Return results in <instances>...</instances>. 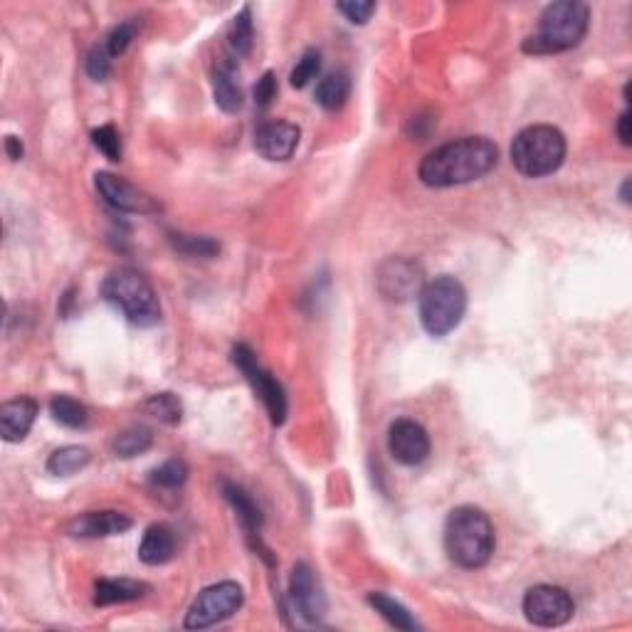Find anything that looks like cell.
Listing matches in <instances>:
<instances>
[{
	"mask_svg": "<svg viewBox=\"0 0 632 632\" xmlns=\"http://www.w3.org/2000/svg\"><path fill=\"white\" fill-rule=\"evenodd\" d=\"M418 312L420 324L435 339L452 334L462 324L467 312V289L465 284L452 275H440L430 282L418 294Z\"/></svg>",
	"mask_w": 632,
	"mask_h": 632,
	"instance_id": "cell-4",
	"label": "cell"
},
{
	"mask_svg": "<svg viewBox=\"0 0 632 632\" xmlns=\"http://www.w3.org/2000/svg\"><path fill=\"white\" fill-rule=\"evenodd\" d=\"M499 149L487 136H465L437 146L420 161L418 176L430 188H452L479 181L494 171Z\"/></svg>",
	"mask_w": 632,
	"mask_h": 632,
	"instance_id": "cell-1",
	"label": "cell"
},
{
	"mask_svg": "<svg viewBox=\"0 0 632 632\" xmlns=\"http://www.w3.org/2000/svg\"><path fill=\"white\" fill-rule=\"evenodd\" d=\"M89 460H92V452L87 447L65 445L47 457V472L55 474V477H72V474L84 470Z\"/></svg>",
	"mask_w": 632,
	"mask_h": 632,
	"instance_id": "cell-23",
	"label": "cell"
},
{
	"mask_svg": "<svg viewBox=\"0 0 632 632\" xmlns=\"http://www.w3.org/2000/svg\"><path fill=\"white\" fill-rule=\"evenodd\" d=\"M112 72V55H109L107 45H97L89 50L87 55V75L94 79V82H104Z\"/></svg>",
	"mask_w": 632,
	"mask_h": 632,
	"instance_id": "cell-33",
	"label": "cell"
},
{
	"mask_svg": "<svg viewBox=\"0 0 632 632\" xmlns=\"http://www.w3.org/2000/svg\"><path fill=\"white\" fill-rule=\"evenodd\" d=\"M319 72H321V52L314 50V47H309V50L297 60V67H294L292 75H289V82H292L294 89H304L309 82H312V79L319 77Z\"/></svg>",
	"mask_w": 632,
	"mask_h": 632,
	"instance_id": "cell-30",
	"label": "cell"
},
{
	"mask_svg": "<svg viewBox=\"0 0 632 632\" xmlns=\"http://www.w3.org/2000/svg\"><path fill=\"white\" fill-rule=\"evenodd\" d=\"M302 131L292 121H265L255 131V146L267 161H289L297 151Z\"/></svg>",
	"mask_w": 632,
	"mask_h": 632,
	"instance_id": "cell-15",
	"label": "cell"
},
{
	"mask_svg": "<svg viewBox=\"0 0 632 632\" xmlns=\"http://www.w3.org/2000/svg\"><path fill=\"white\" fill-rule=\"evenodd\" d=\"M233 363L240 368V373L245 376V381L250 383L252 391L260 395L272 425H282L284 420H287V395H284L282 383H279L270 371H265V368L260 366V361L252 354L250 346L237 344L233 349Z\"/></svg>",
	"mask_w": 632,
	"mask_h": 632,
	"instance_id": "cell-8",
	"label": "cell"
},
{
	"mask_svg": "<svg viewBox=\"0 0 632 632\" xmlns=\"http://www.w3.org/2000/svg\"><path fill=\"white\" fill-rule=\"evenodd\" d=\"M213 97L215 104H218L225 114H237L242 109V89L240 84H237V67L230 57H223V60L215 65Z\"/></svg>",
	"mask_w": 632,
	"mask_h": 632,
	"instance_id": "cell-18",
	"label": "cell"
},
{
	"mask_svg": "<svg viewBox=\"0 0 632 632\" xmlns=\"http://www.w3.org/2000/svg\"><path fill=\"white\" fill-rule=\"evenodd\" d=\"M5 154H8L10 161H20L25 154L23 141H20L18 136H5Z\"/></svg>",
	"mask_w": 632,
	"mask_h": 632,
	"instance_id": "cell-37",
	"label": "cell"
},
{
	"mask_svg": "<svg viewBox=\"0 0 632 632\" xmlns=\"http://www.w3.org/2000/svg\"><path fill=\"white\" fill-rule=\"evenodd\" d=\"M188 479V465L183 460H168L151 472V484L161 489H181Z\"/></svg>",
	"mask_w": 632,
	"mask_h": 632,
	"instance_id": "cell-29",
	"label": "cell"
},
{
	"mask_svg": "<svg viewBox=\"0 0 632 632\" xmlns=\"http://www.w3.org/2000/svg\"><path fill=\"white\" fill-rule=\"evenodd\" d=\"M336 10H339L349 23L366 25L368 18L376 13V3H371V0H349V3H336Z\"/></svg>",
	"mask_w": 632,
	"mask_h": 632,
	"instance_id": "cell-34",
	"label": "cell"
},
{
	"mask_svg": "<svg viewBox=\"0 0 632 632\" xmlns=\"http://www.w3.org/2000/svg\"><path fill=\"white\" fill-rule=\"evenodd\" d=\"M131 529V519L121 512H84L67 521V536L75 539H104V536H119Z\"/></svg>",
	"mask_w": 632,
	"mask_h": 632,
	"instance_id": "cell-16",
	"label": "cell"
},
{
	"mask_svg": "<svg viewBox=\"0 0 632 632\" xmlns=\"http://www.w3.org/2000/svg\"><path fill=\"white\" fill-rule=\"evenodd\" d=\"M176 556V534L171 526L154 524L144 531L139 544V558L146 566H163Z\"/></svg>",
	"mask_w": 632,
	"mask_h": 632,
	"instance_id": "cell-19",
	"label": "cell"
},
{
	"mask_svg": "<svg viewBox=\"0 0 632 632\" xmlns=\"http://www.w3.org/2000/svg\"><path fill=\"white\" fill-rule=\"evenodd\" d=\"M220 492H223V497L228 499L230 507L235 509L237 519H240L242 529H245L247 541H250L252 549L257 551V556L265 558L267 563H275V561H272L270 551H267V546L262 544V539H260L262 521H265V516H262V509L257 507V502H255V499H252V494L245 492V489H242L240 484L228 482V479H223V482H220Z\"/></svg>",
	"mask_w": 632,
	"mask_h": 632,
	"instance_id": "cell-13",
	"label": "cell"
},
{
	"mask_svg": "<svg viewBox=\"0 0 632 632\" xmlns=\"http://www.w3.org/2000/svg\"><path fill=\"white\" fill-rule=\"evenodd\" d=\"M566 158V136L551 124L521 129L512 141V163L526 178H544L556 173Z\"/></svg>",
	"mask_w": 632,
	"mask_h": 632,
	"instance_id": "cell-5",
	"label": "cell"
},
{
	"mask_svg": "<svg viewBox=\"0 0 632 632\" xmlns=\"http://www.w3.org/2000/svg\"><path fill=\"white\" fill-rule=\"evenodd\" d=\"M618 139L623 146H632V117L628 109L618 119Z\"/></svg>",
	"mask_w": 632,
	"mask_h": 632,
	"instance_id": "cell-36",
	"label": "cell"
},
{
	"mask_svg": "<svg viewBox=\"0 0 632 632\" xmlns=\"http://www.w3.org/2000/svg\"><path fill=\"white\" fill-rule=\"evenodd\" d=\"M376 287L388 302H410L425 287V270L418 260L393 255L383 260L376 270Z\"/></svg>",
	"mask_w": 632,
	"mask_h": 632,
	"instance_id": "cell-9",
	"label": "cell"
},
{
	"mask_svg": "<svg viewBox=\"0 0 632 632\" xmlns=\"http://www.w3.org/2000/svg\"><path fill=\"white\" fill-rule=\"evenodd\" d=\"M368 605H371V608L376 610V613L381 615L388 625H393L395 630L410 632V630L420 628V623L413 618V613H410L403 603H398V600L391 598L388 593H381V591L368 593Z\"/></svg>",
	"mask_w": 632,
	"mask_h": 632,
	"instance_id": "cell-21",
	"label": "cell"
},
{
	"mask_svg": "<svg viewBox=\"0 0 632 632\" xmlns=\"http://www.w3.org/2000/svg\"><path fill=\"white\" fill-rule=\"evenodd\" d=\"M136 33H139V20H136V18L126 20V23H121L119 28H114L112 33H109V38H107L109 55H112V57L124 55L126 47H129L131 40L136 38Z\"/></svg>",
	"mask_w": 632,
	"mask_h": 632,
	"instance_id": "cell-32",
	"label": "cell"
},
{
	"mask_svg": "<svg viewBox=\"0 0 632 632\" xmlns=\"http://www.w3.org/2000/svg\"><path fill=\"white\" fill-rule=\"evenodd\" d=\"M40 413V405L35 403L28 395H20V398L8 400L0 408V435L5 442H20L25 440L33 428L35 418Z\"/></svg>",
	"mask_w": 632,
	"mask_h": 632,
	"instance_id": "cell-17",
	"label": "cell"
},
{
	"mask_svg": "<svg viewBox=\"0 0 632 632\" xmlns=\"http://www.w3.org/2000/svg\"><path fill=\"white\" fill-rule=\"evenodd\" d=\"M151 591L149 583L134 578H102L94 586V605H117L144 598Z\"/></svg>",
	"mask_w": 632,
	"mask_h": 632,
	"instance_id": "cell-20",
	"label": "cell"
},
{
	"mask_svg": "<svg viewBox=\"0 0 632 632\" xmlns=\"http://www.w3.org/2000/svg\"><path fill=\"white\" fill-rule=\"evenodd\" d=\"M526 620L536 628H561L576 613V603H573L571 593L566 588L558 586H534L524 595Z\"/></svg>",
	"mask_w": 632,
	"mask_h": 632,
	"instance_id": "cell-10",
	"label": "cell"
},
{
	"mask_svg": "<svg viewBox=\"0 0 632 632\" xmlns=\"http://www.w3.org/2000/svg\"><path fill=\"white\" fill-rule=\"evenodd\" d=\"M388 450L393 460L405 467H415L430 457V435L420 423L410 418L395 420L388 430Z\"/></svg>",
	"mask_w": 632,
	"mask_h": 632,
	"instance_id": "cell-12",
	"label": "cell"
},
{
	"mask_svg": "<svg viewBox=\"0 0 632 632\" xmlns=\"http://www.w3.org/2000/svg\"><path fill=\"white\" fill-rule=\"evenodd\" d=\"M245 603V593L235 581L215 583V586L205 588L193 600V605L186 613V628L188 630H205L213 625L223 623V620L233 618L237 610Z\"/></svg>",
	"mask_w": 632,
	"mask_h": 632,
	"instance_id": "cell-7",
	"label": "cell"
},
{
	"mask_svg": "<svg viewBox=\"0 0 632 632\" xmlns=\"http://www.w3.org/2000/svg\"><path fill=\"white\" fill-rule=\"evenodd\" d=\"M630 186H632V181H630V178H625L623 188H620V200H623L625 205L630 203Z\"/></svg>",
	"mask_w": 632,
	"mask_h": 632,
	"instance_id": "cell-38",
	"label": "cell"
},
{
	"mask_svg": "<svg viewBox=\"0 0 632 632\" xmlns=\"http://www.w3.org/2000/svg\"><path fill=\"white\" fill-rule=\"evenodd\" d=\"M289 598H292L294 610L302 615L307 623H319L326 613V598L319 586V578L309 563H297L289 578Z\"/></svg>",
	"mask_w": 632,
	"mask_h": 632,
	"instance_id": "cell-14",
	"label": "cell"
},
{
	"mask_svg": "<svg viewBox=\"0 0 632 632\" xmlns=\"http://www.w3.org/2000/svg\"><path fill=\"white\" fill-rule=\"evenodd\" d=\"M351 94V79L346 72H331V75L321 77L316 84V104L326 112H336L346 104Z\"/></svg>",
	"mask_w": 632,
	"mask_h": 632,
	"instance_id": "cell-22",
	"label": "cell"
},
{
	"mask_svg": "<svg viewBox=\"0 0 632 632\" xmlns=\"http://www.w3.org/2000/svg\"><path fill=\"white\" fill-rule=\"evenodd\" d=\"M141 410H144L146 415H151V418H156L158 423L171 425V428L181 423L183 418V405L173 393L151 395V398L141 405Z\"/></svg>",
	"mask_w": 632,
	"mask_h": 632,
	"instance_id": "cell-28",
	"label": "cell"
},
{
	"mask_svg": "<svg viewBox=\"0 0 632 632\" xmlns=\"http://www.w3.org/2000/svg\"><path fill=\"white\" fill-rule=\"evenodd\" d=\"M92 144L102 151L109 161H121V136L112 124H104L92 131Z\"/></svg>",
	"mask_w": 632,
	"mask_h": 632,
	"instance_id": "cell-31",
	"label": "cell"
},
{
	"mask_svg": "<svg viewBox=\"0 0 632 632\" xmlns=\"http://www.w3.org/2000/svg\"><path fill=\"white\" fill-rule=\"evenodd\" d=\"M252 40H255V25H252V10L242 8L235 15L228 30V45L233 57H245L252 50Z\"/></svg>",
	"mask_w": 632,
	"mask_h": 632,
	"instance_id": "cell-27",
	"label": "cell"
},
{
	"mask_svg": "<svg viewBox=\"0 0 632 632\" xmlns=\"http://www.w3.org/2000/svg\"><path fill=\"white\" fill-rule=\"evenodd\" d=\"M151 445H154V433L149 428H144V425H131V428L114 435L112 452L121 457V460H129V457L144 455Z\"/></svg>",
	"mask_w": 632,
	"mask_h": 632,
	"instance_id": "cell-24",
	"label": "cell"
},
{
	"mask_svg": "<svg viewBox=\"0 0 632 632\" xmlns=\"http://www.w3.org/2000/svg\"><path fill=\"white\" fill-rule=\"evenodd\" d=\"M94 186H97L99 196L107 200L114 210H121V213H134V215L161 213V205H158L149 193L136 188L134 183L124 181V178L114 176V173L99 171L97 176H94Z\"/></svg>",
	"mask_w": 632,
	"mask_h": 632,
	"instance_id": "cell-11",
	"label": "cell"
},
{
	"mask_svg": "<svg viewBox=\"0 0 632 632\" xmlns=\"http://www.w3.org/2000/svg\"><path fill=\"white\" fill-rule=\"evenodd\" d=\"M277 97V77L275 72H265L255 84V104L260 109H267L272 104V99Z\"/></svg>",
	"mask_w": 632,
	"mask_h": 632,
	"instance_id": "cell-35",
	"label": "cell"
},
{
	"mask_svg": "<svg viewBox=\"0 0 632 632\" xmlns=\"http://www.w3.org/2000/svg\"><path fill=\"white\" fill-rule=\"evenodd\" d=\"M171 245L178 255L191 257V260H210L220 252V242H215L213 237L203 235H183V233H171Z\"/></svg>",
	"mask_w": 632,
	"mask_h": 632,
	"instance_id": "cell-26",
	"label": "cell"
},
{
	"mask_svg": "<svg viewBox=\"0 0 632 632\" xmlns=\"http://www.w3.org/2000/svg\"><path fill=\"white\" fill-rule=\"evenodd\" d=\"M102 297L134 326H156L161 321V304L156 289L141 272L121 267L104 279Z\"/></svg>",
	"mask_w": 632,
	"mask_h": 632,
	"instance_id": "cell-6",
	"label": "cell"
},
{
	"mask_svg": "<svg viewBox=\"0 0 632 632\" xmlns=\"http://www.w3.org/2000/svg\"><path fill=\"white\" fill-rule=\"evenodd\" d=\"M494 546H497L494 526L482 509H452L445 521V551L455 566L465 568V571L487 566Z\"/></svg>",
	"mask_w": 632,
	"mask_h": 632,
	"instance_id": "cell-2",
	"label": "cell"
},
{
	"mask_svg": "<svg viewBox=\"0 0 632 632\" xmlns=\"http://www.w3.org/2000/svg\"><path fill=\"white\" fill-rule=\"evenodd\" d=\"M50 413L57 423L70 430L87 428L89 423V410L77 398H72V395H55L50 400Z\"/></svg>",
	"mask_w": 632,
	"mask_h": 632,
	"instance_id": "cell-25",
	"label": "cell"
},
{
	"mask_svg": "<svg viewBox=\"0 0 632 632\" xmlns=\"http://www.w3.org/2000/svg\"><path fill=\"white\" fill-rule=\"evenodd\" d=\"M591 25V10L581 0H561L541 13L534 33L524 40L529 55H556L581 45Z\"/></svg>",
	"mask_w": 632,
	"mask_h": 632,
	"instance_id": "cell-3",
	"label": "cell"
}]
</instances>
